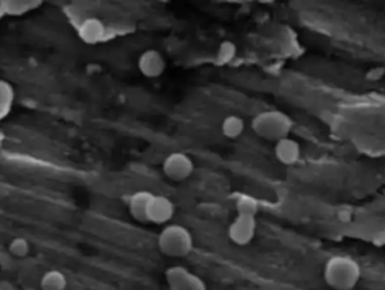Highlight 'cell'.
Listing matches in <instances>:
<instances>
[{
    "label": "cell",
    "instance_id": "14",
    "mask_svg": "<svg viewBox=\"0 0 385 290\" xmlns=\"http://www.w3.org/2000/svg\"><path fill=\"white\" fill-rule=\"evenodd\" d=\"M221 130H222L223 135L227 138H238L239 136H242L244 130V122L242 117L237 116V115H229L225 117L221 124Z\"/></svg>",
    "mask_w": 385,
    "mask_h": 290
},
{
    "label": "cell",
    "instance_id": "15",
    "mask_svg": "<svg viewBox=\"0 0 385 290\" xmlns=\"http://www.w3.org/2000/svg\"><path fill=\"white\" fill-rule=\"evenodd\" d=\"M236 208L238 215L256 217L259 211V203L254 196L242 194L236 199Z\"/></svg>",
    "mask_w": 385,
    "mask_h": 290
},
{
    "label": "cell",
    "instance_id": "6",
    "mask_svg": "<svg viewBox=\"0 0 385 290\" xmlns=\"http://www.w3.org/2000/svg\"><path fill=\"white\" fill-rule=\"evenodd\" d=\"M256 217L238 215L228 228V236L237 245H247L256 234Z\"/></svg>",
    "mask_w": 385,
    "mask_h": 290
},
{
    "label": "cell",
    "instance_id": "12",
    "mask_svg": "<svg viewBox=\"0 0 385 290\" xmlns=\"http://www.w3.org/2000/svg\"><path fill=\"white\" fill-rule=\"evenodd\" d=\"M41 5L42 1H36V0H6V1H1L4 13L9 16H23L32 11H36Z\"/></svg>",
    "mask_w": 385,
    "mask_h": 290
},
{
    "label": "cell",
    "instance_id": "2",
    "mask_svg": "<svg viewBox=\"0 0 385 290\" xmlns=\"http://www.w3.org/2000/svg\"><path fill=\"white\" fill-rule=\"evenodd\" d=\"M251 128L261 138L277 142L288 138L293 128V121L283 111H264L252 118Z\"/></svg>",
    "mask_w": 385,
    "mask_h": 290
},
{
    "label": "cell",
    "instance_id": "18",
    "mask_svg": "<svg viewBox=\"0 0 385 290\" xmlns=\"http://www.w3.org/2000/svg\"><path fill=\"white\" fill-rule=\"evenodd\" d=\"M237 49L232 42H223L221 44L217 57L221 62H230L234 57H236Z\"/></svg>",
    "mask_w": 385,
    "mask_h": 290
},
{
    "label": "cell",
    "instance_id": "1",
    "mask_svg": "<svg viewBox=\"0 0 385 290\" xmlns=\"http://www.w3.org/2000/svg\"><path fill=\"white\" fill-rule=\"evenodd\" d=\"M361 278V266L349 255H334L323 267V279L335 290H353Z\"/></svg>",
    "mask_w": 385,
    "mask_h": 290
},
{
    "label": "cell",
    "instance_id": "20",
    "mask_svg": "<svg viewBox=\"0 0 385 290\" xmlns=\"http://www.w3.org/2000/svg\"><path fill=\"white\" fill-rule=\"evenodd\" d=\"M31 290H36V289H31Z\"/></svg>",
    "mask_w": 385,
    "mask_h": 290
},
{
    "label": "cell",
    "instance_id": "19",
    "mask_svg": "<svg viewBox=\"0 0 385 290\" xmlns=\"http://www.w3.org/2000/svg\"><path fill=\"white\" fill-rule=\"evenodd\" d=\"M5 16V13L3 11V6H1V1H0V19Z\"/></svg>",
    "mask_w": 385,
    "mask_h": 290
},
{
    "label": "cell",
    "instance_id": "17",
    "mask_svg": "<svg viewBox=\"0 0 385 290\" xmlns=\"http://www.w3.org/2000/svg\"><path fill=\"white\" fill-rule=\"evenodd\" d=\"M9 252L11 255H14L16 258H24L30 253L31 245L30 242L25 238H15L11 240L9 245Z\"/></svg>",
    "mask_w": 385,
    "mask_h": 290
},
{
    "label": "cell",
    "instance_id": "13",
    "mask_svg": "<svg viewBox=\"0 0 385 290\" xmlns=\"http://www.w3.org/2000/svg\"><path fill=\"white\" fill-rule=\"evenodd\" d=\"M41 290H65L68 286V279L60 270H49L44 272L40 281Z\"/></svg>",
    "mask_w": 385,
    "mask_h": 290
},
{
    "label": "cell",
    "instance_id": "8",
    "mask_svg": "<svg viewBox=\"0 0 385 290\" xmlns=\"http://www.w3.org/2000/svg\"><path fill=\"white\" fill-rule=\"evenodd\" d=\"M166 63L165 57L161 52L155 49L146 50L139 57L138 68L146 78H158L165 72Z\"/></svg>",
    "mask_w": 385,
    "mask_h": 290
},
{
    "label": "cell",
    "instance_id": "3",
    "mask_svg": "<svg viewBox=\"0 0 385 290\" xmlns=\"http://www.w3.org/2000/svg\"><path fill=\"white\" fill-rule=\"evenodd\" d=\"M158 247L167 257L184 258L194 249V240L188 228L180 224H170L163 228L158 236Z\"/></svg>",
    "mask_w": 385,
    "mask_h": 290
},
{
    "label": "cell",
    "instance_id": "10",
    "mask_svg": "<svg viewBox=\"0 0 385 290\" xmlns=\"http://www.w3.org/2000/svg\"><path fill=\"white\" fill-rule=\"evenodd\" d=\"M79 38L88 44L97 43L105 35V25L101 19L88 17L84 19L78 28Z\"/></svg>",
    "mask_w": 385,
    "mask_h": 290
},
{
    "label": "cell",
    "instance_id": "16",
    "mask_svg": "<svg viewBox=\"0 0 385 290\" xmlns=\"http://www.w3.org/2000/svg\"><path fill=\"white\" fill-rule=\"evenodd\" d=\"M14 97V89L11 84L5 80H0V114H4L11 108Z\"/></svg>",
    "mask_w": 385,
    "mask_h": 290
},
{
    "label": "cell",
    "instance_id": "11",
    "mask_svg": "<svg viewBox=\"0 0 385 290\" xmlns=\"http://www.w3.org/2000/svg\"><path fill=\"white\" fill-rule=\"evenodd\" d=\"M152 196L153 194L147 190H140L130 196L128 201L129 212L134 220L139 222H147L146 212H147V207Z\"/></svg>",
    "mask_w": 385,
    "mask_h": 290
},
{
    "label": "cell",
    "instance_id": "5",
    "mask_svg": "<svg viewBox=\"0 0 385 290\" xmlns=\"http://www.w3.org/2000/svg\"><path fill=\"white\" fill-rule=\"evenodd\" d=\"M163 171L169 179L183 182L190 178L194 172V162L186 153L173 152L165 157Z\"/></svg>",
    "mask_w": 385,
    "mask_h": 290
},
{
    "label": "cell",
    "instance_id": "9",
    "mask_svg": "<svg viewBox=\"0 0 385 290\" xmlns=\"http://www.w3.org/2000/svg\"><path fill=\"white\" fill-rule=\"evenodd\" d=\"M274 153L277 160L282 164L293 166L300 160L301 147L293 138H284L275 144Z\"/></svg>",
    "mask_w": 385,
    "mask_h": 290
},
{
    "label": "cell",
    "instance_id": "4",
    "mask_svg": "<svg viewBox=\"0 0 385 290\" xmlns=\"http://www.w3.org/2000/svg\"><path fill=\"white\" fill-rule=\"evenodd\" d=\"M166 281L169 290H207L201 277L183 266H173L166 270Z\"/></svg>",
    "mask_w": 385,
    "mask_h": 290
},
{
    "label": "cell",
    "instance_id": "7",
    "mask_svg": "<svg viewBox=\"0 0 385 290\" xmlns=\"http://www.w3.org/2000/svg\"><path fill=\"white\" fill-rule=\"evenodd\" d=\"M175 214V205L168 197L153 195L146 212V220L153 224H166Z\"/></svg>",
    "mask_w": 385,
    "mask_h": 290
}]
</instances>
